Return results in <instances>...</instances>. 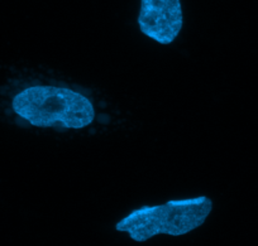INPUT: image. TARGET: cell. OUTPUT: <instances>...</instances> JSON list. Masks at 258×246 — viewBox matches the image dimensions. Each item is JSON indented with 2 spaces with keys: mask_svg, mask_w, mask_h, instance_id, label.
I'll use <instances>...</instances> for the list:
<instances>
[{
  "mask_svg": "<svg viewBox=\"0 0 258 246\" xmlns=\"http://www.w3.org/2000/svg\"><path fill=\"white\" fill-rule=\"evenodd\" d=\"M182 26L181 0H141L138 27L146 37L167 46L177 38Z\"/></svg>",
  "mask_w": 258,
  "mask_h": 246,
  "instance_id": "3957f363",
  "label": "cell"
},
{
  "mask_svg": "<svg viewBox=\"0 0 258 246\" xmlns=\"http://www.w3.org/2000/svg\"><path fill=\"white\" fill-rule=\"evenodd\" d=\"M212 211L213 201L208 196L170 200L136 208L116 222L115 230L126 232L137 242L157 235L182 236L204 225Z\"/></svg>",
  "mask_w": 258,
  "mask_h": 246,
  "instance_id": "7a4b0ae2",
  "label": "cell"
},
{
  "mask_svg": "<svg viewBox=\"0 0 258 246\" xmlns=\"http://www.w3.org/2000/svg\"><path fill=\"white\" fill-rule=\"evenodd\" d=\"M14 113L36 128L83 129L95 119L93 103L83 94L59 86H32L13 99Z\"/></svg>",
  "mask_w": 258,
  "mask_h": 246,
  "instance_id": "6da1fadb",
  "label": "cell"
}]
</instances>
